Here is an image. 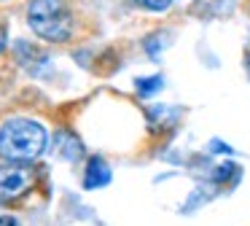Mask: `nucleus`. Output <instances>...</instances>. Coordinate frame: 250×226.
<instances>
[{
	"mask_svg": "<svg viewBox=\"0 0 250 226\" xmlns=\"http://www.w3.org/2000/svg\"><path fill=\"white\" fill-rule=\"evenodd\" d=\"M33 186V172L19 164L0 167V202H14Z\"/></svg>",
	"mask_w": 250,
	"mask_h": 226,
	"instance_id": "obj_3",
	"label": "nucleus"
},
{
	"mask_svg": "<svg viewBox=\"0 0 250 226\" xmlns=\"http://www.w3.org/2000/svg\"><path fill=\"white\" fill-rule=\"evenodd\" d=\"M162 86H164V78H159V75H151V78L137 81V91H143V94H153V91H159Z\"/></svg>",
	"mask_w": 250,
	"mask_h": 226,
	"instance_id": "obj_5",
	"label": "nucleus"
},
{
	"mask_svg": "<svg viewBox=\"0 0 250 226\" xmlns=\"http://www.w3.org/2000/svg\"><path fill=\"white\" fill-rule=\"evenodd\" d=\"M110 178H113V172H110V167L105 164V159L94 156V159L86 164L83 186H86V188H103V186H108V183H110Z\"/></svg>",
	"mask_w": 250,
	"mask_h": 226,
	"instance_id": "obj_4",
	"label": "nucleus"
},
{
	"mask_svg": "<svg viewBox=\"0 0 250 226\" xmlns=\"http://www.w3.org/2000/svg\"><path fill=\"white\" fill-rule=\"evenodd\" d=\"M27 22L43 41L62 43L73 32V14L62 0H33L27 5Z\"/></svg>",
	"mask_w": 250,
	"mask_h": 226,
	"instance_id": "obj_2",
	"label": "nucleus"
},
{
	"mask_svg": "<svg viewBox=\"0 0 250 226\" xmlns=\"http://www.w3.org/2000/svg\"><path fill=\"white\" fill-rule=\"evenodd\" d=\"M46 129L33 118H8L0 127V156L8 161H33L46 151Z\"/></svg>",
	"mask_w": 250,
	"mask_h": 226,
	"instance_id": "obj_1",
	"label": "nucleus"
},
{
	"mask_svg": "<svg viewBox=\"0 0 250 226\" xmlns=\"http://www.w3.org/2000/svg\"><path fill=\"white\" fill-rule=\"evenodd\" d=\"M6 51V27L0 24V54Z\"/></svg>",
	"mask_w": 250,
	"mask_h": 226,
	"instance_id": "obj_8",
	"label": "nucleus"
},
{
	"mask_svg": "<svg viewBox=\"0 0 250 226\" xmlns=\"http://www.w3.org/2000/svg\"><path fill=\"white\" fill-rule=\"evenodd\" d=\"M0 226H22L14 215H0Z\"/></svg>",
	"mask_w": 250,
	"mask_h": 226,
	"instance_id": "obj_7",
	"label": "nucleus"
},
{
	"mask_svg": "<svg viewBox=\"0 0 250 226\" xmlns=\"http://www.w3.org/2000/svg\"><path fill=\"white\" fill-rule=\"evenodd\" d=\"M135 3H140L143 8H148V11H164V8L172 5V0H135Z\"/></svg>",
	"mask_w": 250,
	"mask_h": 226,
	"instance_id": "obj_6",
	"label": "nucleus"
}]
</instances>
